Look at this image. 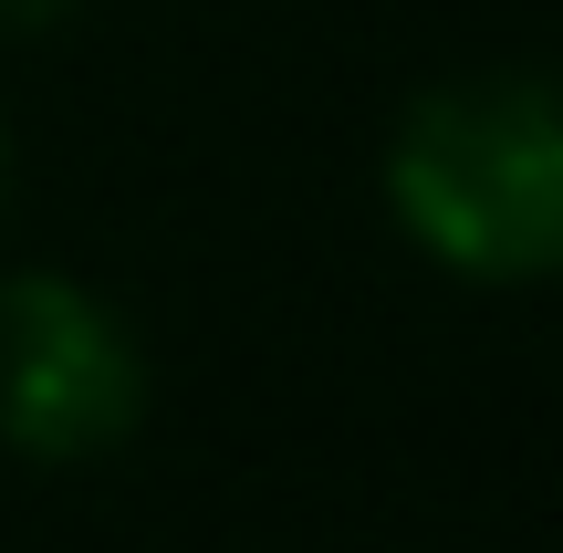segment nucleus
I'll return each instance as SVG.
<instances>
[{
	"label": "nucleus",
	"instance_id": "f257e3e1",
	"mask_svg": "<svg viewBox=\"0 0 563 553\" xmlns=\"http://www.w3.org/2000/svg\"><path fill=\"white\" fill-rule=\"evenodd\" d=\"M376 199L449 283H563V63H470L418 84L386 125Z\"/></svg>",
	"mask_w": 563,
	"mask_h": 553
},
{
	"label": "nucleus",
	"instance_id": "f03ea898",
	"mask_svg": "<svg viewBox=\"0 0 563 553\" xmlns=\"http://www.w3.org/2000/svg\"><path fill=\"white\" fill-rule=\"evenodd\" d=\"M146 418V345L84 272H0V450L74 471Z\"/></svg>",
	"mask_w": 563,
	"mask_h": 553
},
{
	"label": "nucleus",
	"instance_id": "7ed1b4c3",
	"mask_svg": "<svg viewBox=\"0 0 563 553\" xmlns=\"http://www.w3.org/2000/svg\"><path fill=\"white\" fill-rule=\"evenodd\" d=\"M0 209H11V125H0Z\"/></svg>",
	"mask_w": 563,
	"mask_h": 553
}]
</instances>
